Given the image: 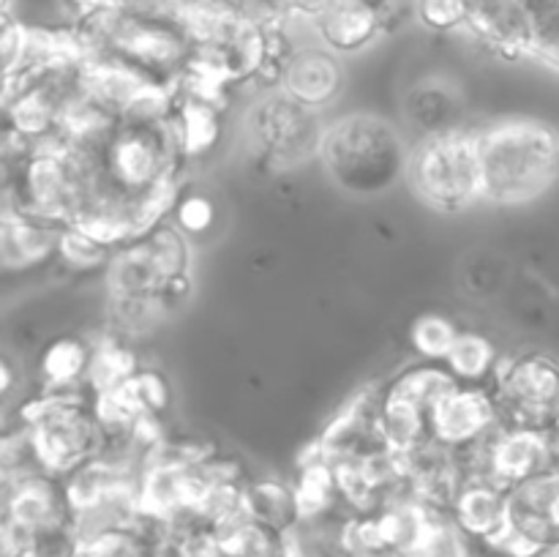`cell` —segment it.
Returning <instances> with one entry per match:
<instances>
[{"mask_svg":"<svg viewBox=\"0 0 559 557\" xmlns=\"http://www.w3.org/2000/svg\"><path fill=\"white\" fill-rule=\"evenodd\" d=\"M71 33L82 60H118L151 82L175 87L194 58V38L167 0L120 11H76Z\"/></svg>","mask_w":559,"mask_h":557,"instance_id":"cell-1","label":"cell"},{"mask_svg":"<svg viewBox=\"0 0 559 557\" xmlns=\"http://www.w3.org/2000/svg\"><path fill=\"white\" fill-rule=\"evenodd\" d=\"M409 153L413 147L391 120L374 112H349L325 126L317 158L338 191L374 200L407 178Z\"/></svg>","mask_w":559,"mask_h":557,"instance_id":"cell-2","label":"cell"},{"mask_svg":"<svg viewBox=\"0 0 559 557\" xmlns=\"http://www.w3.org/2000/svg\"><path fill=\"white\" fill-rule=\"evenodd\" d=\"M478 147L484 202L491 205H527L559 178V131L544 120H497L478 129Z\"/></svg>","mask_w":559,"mask_h":557,"instance_id":"cell-3","label":"cell"},{"mask_svg":"<svg viewBox=\"0 0 559 557\" xmlns=\"http://www.w3.org/2000/svg\"><path fill=\"white\" fill-rule=\"evenodd\" d=\"M27 429L38 464L47 475L66 478L71 470L104 451V431L91 393H41L27 396L16 410Z\"/></svg>","mask_w":559,"mask_h":557,"instance_id":"cell-4","label":"cell"},{"mask_svg":"<svg viewBox=\"0 0 559 557\" xmlns=\"http://www.w3.org/2000/svg\"><path fill=\"white\" fill-rule=\"evenodd\" d=\"M407 180L440 213H462L484 200L478 129L453 126L426 134L409 153Z\"/></svg>","mask_w":559,"mask_h":557,"instance_id":"cell-5","label":"cell"},{"mask_svg":"<svg viewBox=\"0 0 559 557\" xmlns=\"http://www.w3.org/2000/svg\"><path fill=\"white\" fill-rule=\"evenodd\" d=\"M246 142L257 162L267 169H298L320 153L322 126L320 112L304 107L278 87H262L243 118Z\"/></svg>","mask_w":559,"mask_h":557,"instance_id":"cell-6","label":"cell"},{"mask_svg":"<svg viewBox=\"0 0 559 557\" xmlns=\"http://www.w3.org/2000/svg\"><path fill=\"white\" fill-rule=\"evenodd\" d=\"M467 459L473 475L511 491L559 467V440L555 431L500 424Z\"/></svg>","mask_w":559,"mask_h":557,"instance_id":"cell-7","label":"cell"},{"mask_svg":"<svg viewBox=\"0 0 559 557\" xmlns=\"http://www.w3.org/2000/svg\"><path fill=\"white\" fill-rule=\"evenodd\" d=\"M491 391L506 424L551 431L559 410V364L544 353L502 358Z\"/></svg>","mask_w":559,"mask_h":557,"instance_id":"cell-8","label":"cell"},{"mask_svg":"<svg viewBox=\"0 0 559 557\" xmlns=\"http://www.w3.org/2000/svg\"><path fill=\"white\" fill-rule=\"evenodd\" d=\"M559 546V467L508 491V524L489 546L500 557H546Z\"/></svg>","mask_w":559,"mask_h":557,"instance_id":"cell-9","label":"cell"},{"mask_svg":"<svg viewBox=\"0 0 559 557\" xmlns=\"http://www.w3.org/2000/svg\"><path fill=\"white\" fill-rule=\"evenodd\" d=\"M502 420L491 386H456L429 410V431L437 446L469 453L497 429Z\"/></svg>","mask_w":559,"mask_h":557,"instance_id":"cell-10","label":"cell"},{"mask_svg":"<svg viewBox=\"0 0 559 557\" xmlns=\"http://www.w3.org/2000/svg\"><path fill=\"white\" fill-rule=\"evenodd\" d=\"M391 0H331L311 22L317 44L338 58H353L380 42L391 27Z\"/></svg>","mask_w":559,"mask_h":557,"instance_id":"cell-11","label":"cell"},{"mask_svg":"<svg viewBox=\"0 0 559 557\" xmlns=\"http://www.w3.org/2000/svg\"><path fill=\"white\" fill-rule=\"evenodd\" d=\"M342 60L344 58H338L317 42L304 44V47L295 44L284 58L276 87L304 107L322 112V109L333 107L344 93L347 76H344Z\"/></svg>","mask_w":559,"mask_h":557,"instance_id":"cell-12","label":"cell"},{"mask_svg":"<svg viewBox=\"0 0 559 557\" xmlns=\"http://www.w3.org/2000/svg\"><path fill=\"white\" fill-rule=\"evenodd\" d=\"M464 3H467L464 31L473 33L484 47L502 58H527L530 14L524 0H464Z\"/></svg>","mask_w":559,"mask_h":557,"instance_id":"cell-13","label":"cell"},{"mask_svg":"<svg viewBox=\"0 0 559 557\" xmlns=\"http://www.w3.org/2000/svg\"><path fill=\"white\" fill-rule=\"evenodd\" d=\"M377 402H380V386L366 388L355 393L331 420L320 440L314 442L328 459L358 457V453L374 451L385 446L377 431Z\"/></svg>","mask_w":559,"mask_h":557,"instance_id":"cell-14","label":"cell"},{"mask_svg":"<svg viewBox=\"0 0 559 557\" xmlns=\"http://www.w3.org/2000/svg\"><path fill=\"white\" fill-rule=\"evenodd\" d=\"M93 358V336L58 333L36 358V391L41 393H82L87 391V371Z\"/></svg>","mask_w":559,"mask_h":557,"instance_id":"cell-15","label":"cell"},{"mask_svg":"<svg viewBox=\"0 0 559 557\" xmlns=\"http://www.w3.org/2000/svg\"><path fill=\"white\" fill-rule=\"evenodd\" d=\"M3 517L11 524H16L22 533L31 535L44 528L71 522L74 513H71L69 500H66L63 481L47 473H36L16 486L14 495L5 502Z\"/></svg>","mask_w":559,"mask_h":557,"instance_id":"cell-16","label":"cell"},{"mask_svg":"<svg viewBox=\"0 0 559 557\" xmlns=\"http://www.w3.org/2000/svg\"><path fill=\"white\" fill-rule=\"evenodd\" d=\"M448 517L473 544L489 546L508 524V491L473 475L462 486Z\"/></svg>","mask_w":559,"mask_h":557,"instance_id":"cell-17","label":"cell"},{"mask_svg":"<svg viewBox=\"0 0 559 557\" xmlns=\"http://www.w3.org/2000/svg\"><path fill=\"white\" fill-rule=\"evenodd\" d=\"M60 229L31 216L0 222V273H25L55 260Z\"/></svg>","mask_w":559,"mask_h":557,"instance_id":"cell-18","label":"cell"},{"mask_svg":"<svg viewBox=\"0 0 559 557\" xmlns=\"http://www.w3.org/2000/svg\"><path fill=\"white\" fill-rule=\"evenodd\" d=\"M224 109H227L224 104L175 91L173 120L183 156L189 162L207 156L218 145L224 134Z\"/></svg>","mask_w":559,"mask_h":557,"instance_id":"cell-19","label":"cell"},{"mask_svg":"<svg viewBox=\"0 0 559 557\" xmlns=\"http://www.w3.org/2000/svg\"><path fill=\"white\" fill-rule=\"evenodd\" d=\"M377 431L385 448L399 457H409L431 440L429 410L413 402L391 396L380 386V402H377Z\"/></svg>","mask_w":559,"mask_h":557,"instance_id":"cell-20","label":"cell"},{"mask_svg":"<svg viewBox=\"0 0 559 557\" xmlns=\"http://www.w3.org/2000/svg\"><path fill=\"white\" fill-rule=\"evenodd\" d=\"M246 513L282 533H295L304 528V513L293 481H282L276 475L246 481Z\"/></svg>","mask_w":559,"mask_h":557,"instance_id":"cell-21","label":"cell"},{"mask_svg":"<svg viewBox=\"0 0 559 557\" xmlns=\"http://www.w3.org/2000/svg\"><path fill=\"white\" fill-rule=\"evenodd\" d=\"M140 355H136L131 339L104 328L93 336V358L91 371H87V393L102 396V393L118 391L134 377L140 369Z\"/></svg>","mask_w":559,"mask_h":557,"instance_id":"cell-22","label":"cell"},{"mask_svg":"<svg viewBox=\"0 0 559 557\" xmlns=\"http://www.w3.org/2000/svg\"><path fill=\"white\" fill-rule=\"evenodd\" d=\"M293 486L300 502V513H304V524L320 522V519H325L333 508L342 506L331 459H328L317 446H311L309 451L300 457Z\"/></svg>","mask_w":559,"mask_h":557,"instance_id":"cell-23","label":"cell"},{"mask_svg":"<svg viewBox=\"0 0 559 557\" xmlns=\"http://www.w3.org/2000/svg\"><path fill=\"white\" fill-rule=\"evenodd\" d=\"M462 382L453 377V371L448 369L442 360H413V364L402 366L399 371H393L385 382H382V391L391 393V396L404 399V402H413L418 407L431 410L448 391H453Z\"/></svg>","mask_w":559,"mask_h":557,"instance_id":"cell-24","label":"cell"},{"mask_svg":"<svg viewBox=\"0 0 559 557\" xmlns=\"http://www.w3.org/2000/svg\"><path fill=\"white\" fill-rule=\"evenodd\" d=\"M222 557H293V533H282L257 519L243 517L213 535Z\"/></svg>","mask_w":559,"mask_h":557,"instance_id":"cell-25","label":"cell"},{"mask_svg":"<svg viewBox=\"0 0 559 557\" xmlns=\"http://www.w3.org/2000/svg\"><path fill=\"white\" fill-rule=\"evenodd\" d=\"M500 349L489 336L478 331H462L448 353L445 366L464 386H491L500 369Z\"/></svg>","mask_w":559,"mask_h":557,"instance_id":"cell-26","label":"cell"},{"mask_svg":"<svg viewBox=\"0 0 559 557\" xmlns=\"http://www.w3.org/2000/svg\"><path fill=\"white\" fill-rule=\"evenodd\" d=\"M530 14L527 58L559 71V0H524Z\"/></svg>","mask_w":559,"mask_h":557,"instance_id":"cell-27","label":"cell"},{"mask_svg":"<svg viewBox=\"0 0 559 557\" xmlns=\"http://www.w3.org/2000/svg\"><path fill=\"white\" fill-rule=\"evenodd\" d=\"M331 0H238L240 11L262 27H289L314 22Z\"/></svg>","mask_w":559,"mask_h":557,"instance_id":"cell-28","label":"cell"},{"mask_svg":"<svg viewBox=\"0 0 559 557\" xmlns=\"http://www.w3.org/2000/svg\"><path fill=\"white\" fill-rule=\"evenodd\" d=\"M123 393L140 415L167 418L169 410H173V382L156 366H140L134 377L123 386Z\"/></svg>","mask_w":559,"mask_h":557,"instance_id":"cell-29","label":"cell"},{"mask_svg":"<svg viewBox=\"0 0 559 557\" xmlns=\"http://www.w3.org/2000/svg\"><path fill=\"white\" fill-rule=\"evenodd\" d=\"M459 333H462V328L451 317L426 311V315L415 317V322L409 325V347L415 349L420 360H442L445 364Z\"/></svg>","mask_w":559,"mask_h":557,"instance_id":"cell-30","label":"cell"},{"mask_svg":"<svg viewBox=\"0 0 559 557\" xmlns=\"http://www.w3.org/2000/svg\"><path fill=\"white\" fill-rule=\"evenodd\" d=\"M112 251L115 249H109V246L98 244L96 238L82 233L80 227H63L60 229L55 260L63 268H69V271H93V268L107 265Z\"/></svg>","mask_w":559,"mask_h":557,"instance_id":"cell-31","label":"cell"},{"mask_svg":"<svg viewBox=\"0 0 559 557\" xmlns=\"http://www.w3.org/2000/svg\"><path fill=\"white\" fill-rule=\"evenodd\" d=\"M169 222L180 229L183 235H189L191 240L207 235L216 224V202L211 200L202 191H183L175 197L173 208H169Z\"/></svg>","mask_w":559,"mask_h":557,"instance_id":"cell-32","label":"cell"},{"mask_svg":"<svg viewBox=\"0 0 559 557\" xmlns=\"http://www.w3.org/2000/svg\"><path fill=\"white\" fill-rule=\"evenodd\" d=\"M473 541L453 524V519L442 513L409 557H473Z\"/></svg>","mask_w":559,"mask_h":557,"instance_id":"cell-33","label":"cell"},{"mask_svg":"<svg viewBox=\"0 0 559 557\" xmlns=\"http://www.w3.org/2000/svg\"><path fill=\"white\" fill-rule=\"evenodd\" d=\"M415 16L431 33L464 31L467 3L464 0H415Z\"/></svg>","mask_w":559,"mask_h":557,"instance_id":"cell-34","label":"cell"},{"mask_svg":"<svg viewBox=\"0 0 559 557\" xmlns=\"http://www.w3.org/2000/svg\"><path fill=\"white\" fill-rule=\"evenodd\" d=\"M27 25L14 14H0V85L14 74L25 60Z\"/></svg>","mask_w":559,"mask_h":557,"instance_id":"cell-35","label":"cell"},{"mask_svg":"<svg viewBox=\"0 0 559 557\" xmlns=\"http://www.w3.org/2000/svg\"><path fill=\"white\" fill-rule=\"evenodd\" d=\"M20 386H22L20 366H16L14 358L0 347V410L9 404V399L16 396Z\"/></svg>","mask_w":559,"mask_h":557,"instance_id":"cell-36","label":"cell"},{"mask_svg":"<svg viewBox=\"0 0 559 557\" xmlns=\"http://www.w3.org/2000/svg\"><path fill=\"white\" fill-rule=\"evenodd\" d=\"M76 11H120L136 9V5H151L153 0H69Z\"/></svg>","mask_w":559,"mask_h":557,"instance_id":"cell-37","label":"cell"},{"mask_svg":"<svg viewBox=\"0 0 559 557\" xmlns=\"http://www.w3.org/2000/svg\"><path fill=\"white\" fill-rule=\"evenodd\" d=\"M11 5H14V0H0V14H11Z\"/></svg>","mask_w":559,"mask_h":557,"instance_id":"cell-38","label":"cell"},{"mask_svg":"<svg viewBox=\"0 0 559 557\" xmlns=\"http://www.w3.org/2000/svg\"><path fill=\"white\" fill-rule=\"evenodd\" d=\"M551 431H555V437L559 440V410H557V418H555V426H551Z\"/></svg>","mask_w":559,"mask_h":557,"instance_id":"cell-39","label":"cell"},{"mask_svg":"<svg viewBox=\"0 0 559 557\" xmlns=\"http://www.w3.org/2000/svg\"><path fill=\"white\" fill-rule=\"evenodd\" d=\"M546 557H559V546H557L555 552H551V555H546Z\"/></svg>","mask_w":559,"mask_h":557,"instance_id":"cell-40","label":"cell"},{"mask_svg":"<svg viewBox=\"0 0 559 557\" xmlns=\"http://www.w3.org/2000/svg\"><path fill=\"white\" fill-rule=\"evenodd\" d=\"M0 426H3V410H0Z\"/></svg>","mask_w":559,"mask_h":557,"instance_id":"cell-41","label":"cell"},{"mask_svg":"<svg viewBox=\"0 0 559 557\" xmlns=\"http://www.w3.org/2000/svg\"><path fill=\"white\" fill-rule=\"evenodd\" d=\"M233 3H238V0H233Z\"/></svg>","mask_w":559,"mask_h":557,"instance_id":"cell-42","label":"cell"}]
</instances>
